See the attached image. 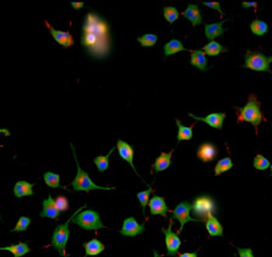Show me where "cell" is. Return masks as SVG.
Listing matches in <instances>:
<instances>
[{
  "instance_id": "6da1fadb",
  "label": "cell",
  "mask_w": 272,
  "mask_h": 257,
  "mask_svg": "<svg viewBox=\"0 0 272 257\" xmlns=\"http://www.w3.org/2000/svg\"><path fill=\"white\" fill-rule=\"evenodd\" d=\"M81 44L96 58H104L110 54L112 47L110 28L97 13H87L82 26Z\"/></svg>"
},
{
  "instance_id": "7a4b0ae2",
  "label": "cell",
  "mask_w": 272,
  "mask_h": 257,
  "mask_svg": "<svg viewBox=\"0 0 272 257\" xmlns=\"http://www.w3.org/2000/svg\"><path fill=\"white\" fill-rule=\"evenodd\" d=\"M261 103L255 94H250L248 98L246 104L243 108L236 107V112H238V123H250L255 129L259 128L261 121L264 120L262 112L260 109Z\"/></svg>"
},
{
  "instance_id": "3957f363",
  "label": "cell",
  "mask_w": 272,
  "mask_h": 257,
  "mask_svg": "<svg viewBox=\"0 0 272 257\" xmlns=\"http://www.w3.org/2000/svg\"><path fill=\"white\" fill-rule=\"evenodd\" d=\"M72 153H74L76 166H78V174H76L75 179L72 180V186L74 189V191H85V193H90L92 190H114V188H106V186H98L91 180L90 175L87 174L85 170L81 169L80 164L78 162V157H76V152L74 146L72 145Z\"/></svg>"
},
{
  "instance_id": "277c9868",
  "label": "cell",
  "mask_w": 272,
  "mask_h": 257,
  "mask_svg": "<svg viewBox=\"0 0 272 257\" xmlns=\"http://www.w3.org/2000/svg\"><path fill=\"white\" fill-rule=\"evenodd\" d=\"M84 208H86V205L82 206L81 208H78L74 215L68 219V222H65L64 224H60V226H58L54 229L53 235H52V246H53L62 256H65V246H66L68 240H69L70 237L69 223L72 221V218H74L78 212H81V211L84 210Z\"/></svg>"
},
{
  "instance_id": "5b68a950",
  "label": "cell",
  "mask_w": 272,
  "mask_h": 257,
  "mask_svg": "<svg viewBox=\"0 0 272 257\" xmlns=\"http://www.w3.org/2000/svg\"><path fill=\"white\" fill-rule=\"evenodd\" d=\"M271 61L272 56H266L265 54L260 53V51L248 50L246 53V63L243 64V67L252 70V71L271 72Z\"/></svg>"
},
{
  "instance_id": "8992f818",
  "label": "cell",
  "mask_w": 272,
  "mask_h": 257,
  "mask_svg": "<svg viewBox=\"0 0 272 257\" xmlns=\"http://www.w3.org/2000/svg\"><path fill=\"white\" fill-rule=\"evenodd\" d=\"M72 222L85 231H98V229L104 228L102 221H100V213L92 210H85L78 212L72 218Z\"/></svg>"
},
{
  "instance_id": "52a82bcc",
  "label": "cell",
  "mask_w": 272,
  "mask_h": 257,
  "mask_svg": "<svg viewBox=\"0 0 272 257\" xmlns=\"http://www.w3.org/2000/svg\"><path fill=\"white\" fill-rule=\"evenodd\" d=\"M214 210H216V205H214V200L208 196L198 197L192 205V211L200 222L204 221V218H208V216L212 215Z\"/></svg>"
},
{
  "instance_id": "ba28073f",
  "label": "cell",
  "mask_w": 272,
  "mask_h": 257,
  "mask_svg": "<svg viewBox=\"0 0 272 257\" xmlns=\"http://www.w3.org/2000/svg\"><path fill=\"white\" fill-rule=\"evenodd\" d=\"M190 211H192V204L188 201L180 202L173 210V219H176L180 223V229H179V232L176 234H179V233L183 231L184 226H186L188 222H200L198 218L190 217Z\"/></svg>"
},
{
  "instance_id": "9c48e42d",
  "label": "cell",
  "mask_w": 272,
  "mask_h": 257,
  "mask_svg": "<svg viewBox=\"0 0 272 257\" xmlns=\"http://www.w3.org/2000/svg\"><path fill=\"white\" fill-rule=\"evenodd\" d=\"M172 226H173V221L170 219V227H168L167 229L166 228L162 229L163 234H164L166 237V246H167L168 256H176L182 245V240L180 238H179V235L176 234V233L172 232Z\"/></svg>"
},
{
  "instance_id": "30bf717a",
  "label": "cell",
  "mask_w": 272,
  "mask_h": 257,
  "mask_svg": "<svg viewBox=\"0 0 272 257\" xmlns=\"http://www.w3.org/2000/svg\"><path fill=\"white\" fill-rule=\"evenodd\" d=\"M145 232V224H138L134 217L124 219L120 234L124 237H136Z\"/></svg>"
},
{
  "instance_id": "8fae6325",
  "label": "cell",
  "mask_w": 272,
  "mask_h": 257,
  "mask_svg": "<svg viewBox=\"0 0 272 257\" xmlns=\"http://www.w3.org/2000/svg\"><path fill=\"white\" fill-rule=\"evenodd\" d=\"M116 148H118L119 156L122 157V159L128 162V163L132 166V170L136 173V175H138V170H136V168L134 166V148H132V146L129 145L128 142L123 141V140H118V142H116ZM138 177H140V175H138Z\"/></svg>"
},
{
  "instance_id": "7c38bea8",
  "label": "cell",
  "mask_w": 272,
  "mask_h": 257,
  "mask_svg": "<svg viewBox=\"0 0 272 257\" xmlns=\"http://www.w3.org/2000/svg\"><path fill=\"white\" fill-rule=\"evenodd\" d=\"M150 212L152 216H162V217H167V212L170 211L167 204H166L164 197L162 196H154L148 201Z\"/></svg>"
},
{
  "instance_id": "4fadbf2b",
  "label": "cell",
  "mask_w": 272,
  "mask_h": 257,
  "mask_svg": "<svg viewBox=\"0 0 272 257\" xmlns=\"http://www.w3.org/2000/svg\"><path fill=\"white\" fill-rule=\"evenodd\" d=\"M46 25H47L48 29H50V34L53 36V38L56 40V42L59 43V44L62 45V47L64 48H69L72 47V45H74V38H72V33L68 31H59V29L53 28L50 23L46 21Z\"/></svg>"
},
{
  "instance_id": "5bb4252c",
  "label": "cell",
  "mask_w": 272,
  "mask_h": 257,
  "mask_svg": "<svg viewBox=\"0 0 272 257\" xmlns=\"http://www.w3.org/2000/svg\"><path fill=\"white\" fill-rule=\"evenodd\" d=\"M189 116H192V119H195V120H198V121H204L205 124L210 125L211 128L217 129V130L222 129L223 121H224V119H226L224 113H212V114H208V116H205V118L195 116L194 114H190L189 113Z\"/></svg>"
},
{
  "instance_id": "9a60e30c",
  "label": "cell",
  "mask_w": 272,
  "mask_h": 257,
  "mask_svg": "<svg viewBox=\"0 0 272 257\" xmlns=\"http://www.w3.org/2000/svg\"><path fill=\"white\" fill-rule=\"evenodd\" d=\"M217 154V150L214 145L211 143H202V145L198 146L196 156L200 161H202L204 163H208V162L214 161V157Z\"/></svg>"
},
{
  "instance_id": "2e32d148",
  "label": "cell",
  "mask_w": 272,
  "mask_h": 257,
  "mask_svg": "<svg viewBox=\"0 0 272 257\" xmlns=\"http://www.w3.org/2000/svg\"><path fill=\"white\" fill-rule=\"evenodd\" d=\"M59 215H60V213L56 210V204H54V199L52 197V195H48V199L43 201V210L42 212H40V217L58 219Z\"/></svg>"
},
{
  "instance_id": "e0dca14e",
  "label": "cell",
  "mask_w": 272,
  "mask_h": 257,
  "mask_svg": "<svg viewBox=\"0 0 272 257\" xmlns=\"http://www.w3.org/2000/svg\"><path fill=\"white\" fill-rule=\"evenodd\" d=\"M182 15L186 18H188V20L192 22V26H198L202 23V16H201L200 9H198V5L189 4L186 9V11L182 12Z\"/></svg>"
},
{
  "instance_id": "ac0fdd59",
  "label": "cell",
  "mask_w": 272,
  "mask_h": 257,
  "mask_svg": "<svg viewBox=\"0 0 272 257\" xmlns=\"http://www.w3.org/2000/svg\"><path fill=\"white\" fill-rule=\"evenodd\" d=\"M190 65L196 66L201 71L208 70V60L206 55L202 50H190Z\"/></svg>"
},
{
  "instance_id": "d6986e66",
  "label": "cell",
  "mask_w": 272,
  "mask_h": 257,
  "mask_svg": "<svg viewBox=\"0 0 272 257\" xmlns=\"http://www.w3.org/2000/svg\"><path fill=\"white\" fill-rule=\"evenodd\" d=\"M206 229H208L210 237H222L223 235L222 224L214 215L208 216V218H206Z\"/></svg>"
},
{
  "instance_id": "ffe728a7",
  "label": "cell",
  "mask_w": 272,
  "mask_h": 257,
  "mask_svg": "<svg viewBox=\"0 0 272 257\" xmlns=\"http://www.w3.org/2000/svg\"><path fill=\"white\" fill-rule=\"evenodd\" d=\"M34 184L27 183V181L20 180L15 184L14 186V195H15L18 199L25 196H32L34 195Z\"/></svg>"
},
{
  "instance_id": "44dd1931",
  "label": "cell",
  "mask_w": 272,
  "mask_h": 257,
  "mask_svg": "<svg viewBox=\"0 0 272 257\" xmlns=\"http://www.w3.org/2000/svg\"><path fill=\"white\" fill-rule=\"evenodd\" d=\"M226 22V20L220 21L216 23H210V25H205V36L208 40H214L217 37L222 36L226 32V29L223 28V23Z\"/></svg>"
},
{
  "instance_id": "7402d4cb",
  "label": "cell",
  "mask_w": 272,
  "mask_h": 257,
  "mask_svg": "<svg viewBox=\"0 0 272 257\" xmlns=\"http://www.w3.org/2000/svg\"><path fill=\"white\" fill-rule=\"evenodd\" d=\"M172 154H173V151H170V153L162 152L161 154H160L154 163V172L158 173V172H163V170L168 169V168L170 167V164H172Z\"/></svg>"
},
{
  "instance_id": "603a6c76",
  "label": "cell",
  "mask_w": 272,
  "mask_h": 257,
  "mask_svg": "<svg viewBox=\"0 0 272 257\" xmlns=\"http://www.w3.org/2000/svg\"><path fill=\"white\" fill-rule=\"evenodd\" d=\"M84 248H85L86 256H96L100 255L102 251H104V244L100 243L98 239H92L90 242H87L84 244Z\"/></svg>"
},
{
  "instance_id": "cb8c5ba5",
  "label": "cell",
  "mask_w": 272,
  "mask_h": 257,
  "mask_svg": "<svg viewBox=\"0 0 272 257\" xmlns=\"http://www.w3.org/2000/svg\"><path fill=\"white\" fill-rule=\"evenodd\" d=\"M0 250L10 251V253H12L14 255V257H22V256H25L26 254H28L30 251H31V249L28 248V245H27L26 243L21 242V243H18V244L5 246V248H0Z\"/></svg>"
},
{
  "instance_id": "d4e9b609",
  "label": "cell",
  "mask_w": 272,
  "mask_h": 257,
  "mask_svg": "<svg viewBox=\"0 0 272 257\" xmlns=\"http://www.w3.org/2000/svg\"><path fill=\"white\" fill-rule=\"evenodd\" d=\"M163 50H164V55L170 56L173 55V54L180 53V51L186 50V48L184 47L183 43L178 39H170V42L166 43L164 47H163Z\"/></svg>"
},
{
  "instance_id": "484cf974",
  "label": "cell",
  "mask_w": 272,
  "mask_h": 257,
  "mask_svg": "<svg viewBox=\"0 0 272 257\" xmlns=\"http://www.w3.org/2000/svg\"><path fill=\"white\" fill-rule=\"evenodd\" d=\"M227 50H228L227 48L223 47L222 44H220V43L216 42V40H211L210 43H208V44L202 48V51L205 53V55H210V56L220 55V54L224 53V51Z\"/></svg>"
},
{
  "instance_id": "4316f807",
  "label": "cell",
  "mask_w": 272,
  "mask_h": 257,
  "mask_svg": "<svg viewBox=\"0 0 272 257\" xmlns=\"http://www.w3.org/2000/svg\"><path fill=\"white\" fill-rule=\"evenodd\" d=\"M176 123L178 125V136H176V140L178 142L180 141H189V140L192 139V126H184L183 124L180 123L179 119H176Z\"/></svg>"
},
{
  "instance_id": "83f0119b",
  "label": "cell",
  "mask_w": 272,
  "mask_h": 257,
  "mask_svg": "<svg viewBox=\"0 0 272 257\" xmlns=\"http://www.w3.org/2000/svg\"><path fill=\"white\" fill-rule=\"evenodd\" d=\"M232 168H233V162L230 157H226V158L220 159V161L217 162L216 167H214V175L218 177V175L228 172V170L232 169Z\"/></svg>"
},
{
  "instance_id": "f1b7e54d",
  "label": "cell",
  "mask_w": 272,
  "mask_h": 257,
  "mask_svg": "<svg viewBox=\"0 0 272 257\" xmlns=\"http://www.w3.org/2000/svg\"><path fill=\"white\" fill-rule=\"evenodd\" d=\"M250 29H252V32L255 34V36H264V34L268 32V26L265 21L259 20V18H255V20L250 23Z\"/></svg>"
},
{
  "instance_id": "f546056e",
  "label": "cell",
  "mask_w": 272,
  "mask_h": 257,
  "mask_svg": "<svg viewBox=\"0 0 272 257\" xmlns=\"http://www.w3.org/2000/svg\"><path fill=\"white\" fill-rule=\"evenodd\" d=\"M113 151H114V147H112L110 153L106 154V156H98L94 159V163L96 164V167L98 168V170L100 173L106 172V170L108 169V167H110V154L113 153Z\"/></svg>"
},
{
  "instance_id": "4dcf8cb0",
  "label": "cell",
  "mask_w": 272,
  "mask_h": 257,
  "mask_svg": "<svg viewBox=\"0 0 272 257\" xmlns=\"http://www.w3.org/2000/svg\"><path fill=\"white\" fill-rule=\"evenodd\" d=\"M43 179H44V183L47 184V186H50V188H53V189L60 188V175L59 174L47 172L44 173V175H43Z\"/></svg>"
},
{
  "instance_id": "1f68e13d",
  "label": "cell",
  "mask_w": 272,
  "mask_h": 257,
  "mask_svg": "<svg viewBox=\"0 0 272 257\" xmlns=\"http://www.w3.org/2000/svg\"><path fill=\"white\" fill-rule=\"evenodd\" d=\"M157 39H158V37H157L156 34L146 33L144 34V36L138 37V42L140 43L141 47H154L157 43Z\"/></svg>"
},
{
  "instance_id": "d6a6232c",
  "label": "cell",
  "mask_w": 272,
  "mask_h": 257,
  "mask_svg": "<svg viewBox=\"0 0 272 257\" xmlns=\"http://www.w3.org/2000/svg\"><path fill=\"white\" fill-rule=\"evenodd\" d=\"M271 167L270 161L261 154H258L254 158V168L256 170H266Z\"/></svg>"
},
{
  "instance_id": "836d02e7",
  "label": "cell",
  "mask_w": 272,
  "mask_h": 257,
  "mask_svg": "<svg viewBox=\"0 0 272 257\" xmlns=\"http://www.w3.org/2000/svg\"><path fill=\"white\" fill-rule=\"evenodd\" d=\"M163 15H164V18L170 23H173L174 21L178 20L179 17V11L176 7L174 6H167L163 9Z\"/></svg>"
},
{
  "instance_id": "e575fe53",
  "label": "cell",
  "mask_w": 272,
  "mask_h": 257,
  "mask_svg": "<svg viewBox=\"0 0 272 257\" xmlns=\"http://www.w3.org/2000/svg\"><path fill=\"white\" fill-rule=\"evenodd\" d=\"M152 188H150L148 190L146 191H141V193H138L136 196H138V201H140V205H141V208H142V212H145V208L146 206H148V201H150V195H151L152 193Z\"/></svg>"
},
{
  "instance_id": "d590c367",
  "label": "cell",
  "mask_w": 272,
  "mask_h": 257,
  "mask_svg": "<svg viewBox=\"0 0 272 257\" xmlns=\"http://www.w3.org/2000/svg\"><path fill=\"white\" fill-rule=\"evenodd\" d=\"M54 204H56V210L60 212H66L69 210V201L65 196H58L56 200H54Z\"/></svg>"
},
{
  "instance_id": "8d00e7d4",
  "label": "cell",
  "mask_w": 272,
  "mask_h": 257,
  "mask_svg": "<svg viewBox=\"0 0 272 257\" xmlns=\"http://www.w3.org/2000/svg\"><path fill=\"white\" fill-rule=\"evenodd\" d=\"M31 224V218L28 217H20L18 222L16 223L15 228L12 229V232H25L28 226Z\"/></svg>"
},
{
  "instance_id": "74e56055",
  "label": "cell",
  "mask_w": 272,
  "mask_h": 257,
  "mask_svg": "<svg viewBox=\"0 0 272 257\" xmlns=\"http://www.w3.org/2000/svg\"><path fill=\"white\" fill-rule=\"evenodd\" d=\"M202 4L205 5V6L210 7V9L217 10V11L221 13V15H223V11L221 9V5H220V2H217V1H205V2H202Z\"/></svg>"
},
{
  "instance_id": "f35d334b",
  "label": "cell",
  "mask_w": 272,
  "mask_h": 257,
  "mask_svg": "<svg viewBox=\"0 0 272 257\" xmlns=\"http://www.w3.org/2000/svg\"><path fill=\"white\" fill-rule=\"evenodd\" d=\"M238 250L239 257H255L254 254H252V249H236Z\"/></svg>"
},
{
  "instance_id": "ab89813d",
  "label": "cell",
  "mask_w": 272,
  "mask_h": 257,
  "mask_svg": "<svg viewBox=\"0 0 272 257\" xmlns=\"http://www.w3.org/2000/svg\"><path fill=\"white\" fill-rule=\"evenodd\" d=\"M256 5H258V2L256 1H252V2H243V4H242V6L243 7H256Z\"/></svg>"
},
{
  "instance_id": "60d3db41",
  "label": "cell",
  "mask_w": 272,
  "mask_h": 257,
  "mask_svg": "<svg viewBox=\"0 0 272 257\" xmlns=\"http://www.w3.org/2000/svg\"><path fill=\"white\" fill-rule=\"evenodd\" d=\"M72 6L74 7L75 10H78V9H82L85 5H84V2H72Z\"/></svg>"
},
{
  "instance_id": "b9f144b4",
  "label": "cell",
  "mask_w": 272,
  "mask_h": 257,
  "mask_svg": "<svg viewBox=\"0 0 272 257\" xmlns=\"http://www.w3.org/2000/svg\"><path fill=\"white\" fill-rule=\"evenodd\" d=\"M179 257H198V251H195V253L182 254V255H179Z\"/></svg>"
},
{
  "instance_id": "7bdbcfd3",
  "label": "cell",
  "mask_w": 272,
  "mask_h": 257,
  "mask_svg": "<svg viewBox=\"0 0 272 257\" xmlns=\"http://www.w3.org/2000/svg\"><path fill=\"white\" fill-rule=\"evenodd\" d=\"M0 134H4L5 136H10V131L8 129H0Z\"/></svg>"
},
{
  "instance_id": "ee69618b",
  "label": "cell",
  "mask_w": 272,
  "mask_h": 257,
  "mask_svg": "<svg viewBox=\"0 0 272 257\" xmlns=\"http://www.w3.org/2000/svg\"><path fill=\"white\" fill-rule=\"evenodd\" d=\"M154 257H161V255H160V254L157 253L156 250H154Z\"/></svg>"
},
{
  "instance_id": "f6af8a7d",
  "label": "cell",
  "mask_w": 272,
  "mask_h": 257,
  "mask_svg": "<svg viewBox=\"0 0 272 257\" xmlns=\"http://www.w3.org/2000/svg\"><path fill=\"white\" fill-rule=\"evenodd\" d=\"M0 219H2V216H0Z\"/></svg>"
}]
</instances>
